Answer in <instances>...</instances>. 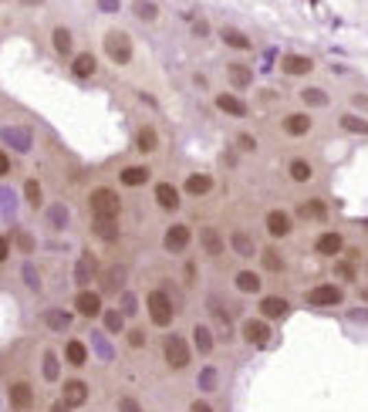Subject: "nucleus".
<instances>
[{
	"label": "nucleus",
	"mask_w": 368,
	"mask_h": 412,
	"mask_svg": "<svg viewBox=\"0 0 368 412\" xmlns=\"http://www.w3.org/2000/svg\"><path fill=\"white\" fill-rule=\"evenodd\" d=\"M17 3H21V7H41L44 0H17Z\"/></svg>",
	"instance_id": "0e129e2a"
},
{
	"label": "nucleus",
	"mask_w": 368,
	"mask_h": 412,
	"mask_svg": "<svg viewBox=\"0 0 368 412\" xmlns=\"http://www.w3.org/2000/svg\"><path fill=\"white\" fill-rule=\"evenodd\" d=\"M193 348H196L203 358L213 352V348H216V334H213V328L203 325V321H200V325H193Z\"/></svg>",
	"instance_id": "c85d7f7f"
},
{
	"label": "nucleus",
	"mask_w": 368,
	"mask_h": 412,
	"mask_svg": "<svg viewBox=\"0 0 368 412\" xmlns=\"http://www.w3.org/2000/svg\"><path fill=\"white\" fill-rule=\"evenodd\" d=\"M183 193L186 196H209L213 193V176L209 172H189L186 183H183Z\"/></svg>",
	"instance_id": "f3484780"
},
{
	"label": "nucleus",
	"mask_w": 368,
	"mask_h": 412,
	"mask_svg": "<svg viewBox=\"0 0 368 412\" xmlns=\"http://www.w3.org/2000/svg\"><path fill=\"white\" fill-rule=\"evenodd\" d=\"M47 223H51L54 230H65V227H68V206H51V209H47Z\"/></svg>",
	"instance_id": "a18cd8bd"
},
{
	"label": "nucleus",
	"mask_w": 368,
	"mask_h": 412,
	"mask_svg": "<svg viewBox=\"0 0 368 412\" xmlns=\"http://www.w3.org/2000/svg\"><path fill=\"white\" fill-rule=\"evenodd\" d=\"M88 209H91V220H119L122 196H119L112 186H95V190L88 193Z\"/></svg>",
	"instance_id": "f257e3e1"
},
{
	"label": "nucleus",
	"mask_w": 368,
	"mask_h": 412,
	"mask_svg": "<svg viewBox=\"0 0 368 412\" xmlns=\"http://www.w3.org/2000/svg\"><path fill=\"white\" fill-rule=\"evenodd\" d=\"M301 102H304V105H311V108H325L327 95L321 91V88H304V91H301Z\"/></svg>",
	"instance_id": "c03bdc74"
},
{
	"label": "nucleus",
	"mask_w": 368,
	"mask_h": 412,
	"mask_svg": "<svg viewBox=\"0 0 368 412\" xmlns=\"http://www.w3.org/2000/svg\"><path fill=\"white\" fill-rule=\"evenodd\" d=\"M287 172H290L294 183H308V179L314 176V169H311L308 159H290V163H287Z\"/></svg>",
	"instance_id": "ea45409f"
},
{
	"label": "nucleus",
	"mask_w": 368,
	"mask_h": 412,
	"mask_svg": "<svg viewBox=\"0 0 368 412\" xmlns=\"http://www.w3.org/2000/svg\"><path fill=\"white\" fill-rule=\"evenodd\" d=\"M314 250H318L321 257H341V250H345V237L334 233V230H327V233H321V237L314 240Z\"/></svg>",
	"instance_id": "5701e85b"
},
{
	"label": "nucleus",
	"mask_w": 368,
	"mask_h": 412,
	"mask_svg": "<svg viewBox=\"0 0 368 412\" xmlns=\"http://www.w3.org/2000/svg\"><path fill=\"white\" fill-rule=\"evenodd\" d=\"M193 244V230L186 227V223H169L163 233V250L165 253H172V257H179V253H186Z\"/></svg>",
	"instance_id": "39448f33"
},
{
	"label": "nucleus",
	"mask_w": 368,
	"mask_h": 412,
	"mask_svg": "<svg viewBox=\"0 0 368 412\" xmlns=\"http://www.w3.org/2000/svg\"><path fill=\"white\" fill-rule=\"evenodd\" d=\"M7 402L14 412H31L34 409V385L27 378H14L7 385Z\"/></svg>",
	"instance_id": "423d86ee"
},
{
	"label": "nucleus",
	"mask_w": 368,
	"mask_h": 412,
	"mask_svg": "<svg viewBox=\"0 0 368 412\" xmlns=\"http://www.w3.org/2000/svg\"><path fill=\"white\" fill-rule=\"evenodd\" d=\"M95 277H98V260H95L91 253H82L78 264H75V284H78V290L88 288Z\"/></svg>",
	"instance_id": "dca6fc26"
},
{
	"label": "nucleus",
	"mask_w": 368,
	"mask_h": 412,
	"mask_svg": "<svg viewBox=\"0 0 368 412\" xmlns=\"http://www.w3.org/2000/svg\"><path fill=\"white\" fill-rule=\"evenodd\" d=\"M135 149L146 152V156L156 152V149H159V128H156V125H139V128H135Z\"/></svg>",
	"instance_id": "412c9836"
},
{
	"label": "nucleus",
	"mask_w": 368,
	"mask_h": 412,
	"mask_svg": "<svg viewBox=\"0 0 368 412\" xmlns=\"http://www.w3.org/2000/svg\"><path fill=\"white\" fill-rule=\"evenodd\" d=\"M189 412H216V409H213L206 399H193V402H189Z\"/></svg>",
	"instance_id": "5fc2aeb1"
},
{
	"label": "nucleus",
	"mask_w": 368,
	"mask_h": 412,
	"mask_svg": "<svg viewBox=\"0 0 368 412\" xmlns=\"http://www.w3.org/2000/svg\"><path fill=\"white\" fill-rule=\"evenodd\" d=\"M119 311H122L125 318H132V314L139 311V297H135L132 290H122V294H119Z\"/></svg>",
	"instance_id": "49530a36"
},
{
	"label": "nucleus",
	"mask_w": 368,
	"mask_h": 412,
	"mask_svg": "<svg viewBox=\"0 0 368 412\" xmlns=\"http://www.w3.org/2000/svg\"><path fill=\"white\" fill-rule=\"evenodd\" d=\"M240 334H244L246 345H253V348H264V345L271 341L274 328H271V321H264V318H246L244 325H240Z\"/></svg>",
	"instance_id": "6e6552de"
},
{
	"label": "nucleus",
	"mask_w": 368,
	"mask_h": 412,
	"mask_svg": "<svg viewBox=\"0 0 368 412\" xmlns=\"http://www.w3.org/2000/svg\"><path fill=\"white\" fill-rule=\"evenodd\" d=\"M10 247H17L21 253H34V250H38V240H34V233H27V230H14Z\"/></svg>",
	"instance_id": "a19ab883"
},
{
	"label": "nucleus",
	"mask_w": 368,
	"mask_h": 412,
	"mask_svg": "<svg viewBox=\"0 0 368 412\" xmlns=\"http://www.w3.org/2000/svg\"><path fill=\"white\" fill-rule=\"evenodd\" d=\"M91 233L102 244H115L119 240V220H91Z\"/></svg>",
	"instance_id": "7c9ffc66"
},
{
	"label": "nucleus",
	"mask_w": 368,
	"mask_h": 412,
	"mask_svg": "<svg viewBox=\"0 0 368 412\" xmlns=\"http://www.w3.org/2000/svg\"><path fill=\"white\" fill-rule=\"evenodd\" d=\"M149 176H152V169L142 165V163H132V165H122V169H119V183H122L125 190H139V186H146Z\"/></svg>",
	"instance_id": "ddd939ff"
},
{
	"label": "nucleus",
	"mask_w": 368,
	"mask_h": 412,
	"mask_svg": "<svg viewBox=\"0 0 368 412\" xmlns=\"http://www.w3.org/2000/svg\"><path fill=\"white\" fill-rule=\"evenodd\" d=\"M10 237H3V233H0V264H3V260H7V257H10Z\"/></svg>",
	"instance_id": "6e6d98bb"
},
{
	"label": "nucleus",
	"mask_w": 368,
	"mask_h": 412,
	"mask_svg": "<svg viewBox=\"0 0 368 412\" xmlns=\"http://www.w3.org/2000/svg\"><path fill=\"white\" fill-rule=\"evenodd\" d=\"M51 44H54V51H58L61 58H71V54H75V34H71L65 24L51 31Z\"/></svg>",
	"instance_id": "c756f323"
},
{
	"label": "nucleus",
	"mask_w": 368,
	"mask_h": 412,
	"mask_svg": "<svg viewBox=\"0 0 368 412\" xmlns=\"http://www.w3.org/2000/svg\"><path fill=\"white\" fill-rule=\"evenodd\" d=\"M24 281H27V284H31V288H34V290L41 288V281H38V271H34V267H31V264H27V267H24Z\"/></svg>",
	"instance_id": "864d4df0"
},
{
	"label": "nucleus",
	"mask_w": 368,
	"mask_h": 412,
	"mask_svg": "<svg viewBox=\"0 0 368 412\" xmlns=\"http://www.w3.org/2000/svg\"><path fill=\"white\" fill-rule=\"evenodd\" d=\"M216 382H220V371L213 369V365H206V369L200 371V389H203V392H213V389H220Z\"/></svg>",
	"instance_id": "de8ad7c7"
},
{
	"label": "nucleus",
	"mask_w": 368,
	"mask_h": 412,
	"mask_svg": "<svg viewBox=\"0 0 368 412\" xmlns=\"http://www.w3.org/2000/svg\"><path fill=\"white\" fill-rule=\"evenodd\" d=\"M264 223H267V233L274 237V240H284L294 233V216L287 213V209H271L267 216H264Z\"/></svg>",
	"instance_id": "9b49d317"
},
{
	"label": "nucleus",
	"mask_w": 368,
	"mask_h": 412,
	"mask_svg": "<svg viewBox=\"0 0 368 412\" xmlns=\"http://www.w3.org/2000/svg\"><path fill=\"white\" fill-rule=\"evenodd\" d=\"M61 355H65V362H68L71 369H84V362H88V345H84L82 338H68Z\"/></svg>",
	"instance_id": "aec40b11"
},
{
	"label": "nucleus",
	"mask_w": 368,
	"mask_h": 412,
	"mask_svg": "<svg viewBox=\"0 0 368 412\" xmlns=\"http://www.w3.org/2000/svg\"><path fill=\"white\" fill-rule=\"evenodd\" d=\"M304 304L308 308H338V304H345V290L338 284H318L304 294Z\"/></svg>",
	"instance_id": "0eeeda50"
},
{
	"label": "nucleus",
	"mask_w": 368,
	"mask_h": 412,
	"mask_svg": "<svg viewBox=\"0 0 368 412\" xmlns=\"http://www.w3.org/2000/svg\"><path fill=\"white\" fill-rule=\"evenodd\" d=\"M24 203L31 206V209H41V206H44V186H41V179H27V183H24Z\"/></svg>",
	"instance_id": "4c0bfd02"
},
{
	"label": "nucleus",
	"mask_w": 368,
	"mask_h": 412,
	"mask_svg": "<svg viewBox=\"0 0 368 412\" xmlns=\"http://www.w3.org/2000/svg\"><path fill=\"white\" fill-rule=\"evenodd\" d=\"M352 105H355V108H362V112H368V95H355V98H352Z\"/></svg>",
	"instance_id": "052dcab7"
},
{
	"label": "nucleus",
	"mask_w": 368,
	"mask_h": 412,
	"mask_svg": "<svg viewBox=\"0 0 368 412\" xmlns=\"http://www.w3.org/2000/svg\"><path fill=\"white\" fill-rule=\"evenodd\" d=\"M200 247H203L206 257H220L227 250V240H223V233L216 227H203L200 230Z\"/></svg>",
	"instance_id": "a211bd4d"
},
{
	"label": "nucleus",
	"mask_w": 368,
	"mask_h": 412,
	"mask_svg": "<svg viewBox=\"0 0 368 412\" xmlns=\"http://www.w3.org/2000/svg\"><path fill=\"white\" fill-rule=\"evenodd\" d=\"M227 82H230V88H240V91H244V88L253 84V71L246 68L244 61H230V65H227Z\"/></svg>",
	"instance_id": "393cba45"
},
{
	"label": "nucleus",
	"mask_w": 368,
	"mask_h": 412,
	"mask_svg": "<svg viewBox=\"0 0 368 412\" xmlns=\"http://www.w3.org/2000/svg\"><path fill=\"white\" fill-rule=\"evenodd\" d=\"M102 47H105L108 61H112V65H119V68L132 65V58H135L132 34H128V31H122V27H112V31H105V41H102Z\"/></svg>",
	"instance_id": "7ed1b4c3"
},
{
	"label": "nucleus",
	"mask_w": 368,
	"mask_h": 412,
	"mask_svg": "<svg viewBox=\"0 0 368 412\" xmlns=\"http://www.w3.org/2000/svg\"><path fill=\"white\" fill-rule=\"evenodd\" d=\"M209 314L216 318V325H220V338H233V325H230V314H227V308L216 301V297H209Z\"/></svg>",
	"instance_id": "f704fd0d"
},
{
	"label": "nucleus",
	"mask_w": 368,
	"mask_h": 412,
	"mask_svg": "<svg viewBox=\"0 0 368 412\" xmlns=\"http://www.w3.org/2000/svg\"><path fill=\"white\" fill-rule=\"evenodd\" d=\"M220 41L227 44V47H233V51H250V47H253V41L246 38L244 31H237V27H223V31H220Z\"/></svg>",
	"instance_id": "72a5a7b5"
},
{
	"label": "nucleus",
	"mask_w": 368,
	"mask_h": 412,
	"mask_svg": "<svg viewBox=\"0 0 368 412\" xmlns=\"http://www.w3.org/2000/svg\"><path fill=\"white\" fill-rule=\"evenodd\" d=\"M260 264H264V271H271V274H284V257H281V250L264 247L260 250Z\"/></svg>",
	"instance_id": "58836bf2"
},
{
	"label": "nucleus",
	"mask_w": 368,
	"mask_h": 412,
	"mask_svg": "<svg viewBox=\"0 0 368 412\" xmlns=\"http://www.w3.org/2000/svg\"><path fill=\"white\" fill-rule=\"evenodd\" d=\"M88 396H91V389H88L84 378H68V382H61V402H65L68 409H82L84 402H88Z\"/></svg>",
	"instance_id": "1a4fd4ad"
},
{
	"label": "nucleus",
	"mask_w": 368,
	"mask_h": 412,
	"mask_svg": "<svg viewBox=\"0 0 368 412\" xmlns=\"http://www.w3.org/2000/svg\"><path fill=\"white\" fill-rule=\"evenodd\" d=\"M61 378V362L54 352H44V382H58Z\"/></svg>",
	"instance_id": "37998d69"
},
{
	"label": "nucleus",
	"mask_w": 368,
	"mask_h": 412,
	"mask_svg": "<svg viewBox=\"0 0 368 412\" xmlns=\"http://www.w3.org/2000/svg\"><path fill=\"white\" fill-rule=\"evenodd\" d=\"M125 341H128V348H146L149 334L142 328H125Z\"/></svg>",
	"instance_id": "8fccbe9b"
},
{
	"label": "nucleus",
	"mask_w": 368,
	"mask_h": 412,
	"mask_svg": "<svg viewBox=\"0 0 368 412\" xmlns=\"http://www.w3.org/2000/svg\"><path fill=\"white\" fill-rule=\"evenodd\" d=\"M216 108H220L223 115H230V119H246V112H250L244 98H237V95H230V91L216 95Z\"/></svg>",
	"instance_id": "6ab92c4d"
},
{
	"label": "nucleus",
	"mask_w": 368,
	"mask_h": 412,
	"mask_svg": "<svg viewBox=\"0 0 368 412\" xmlns=\"http://www.w3.org/2000/svg\"><path fill=\"white\" fill-rule=\"evenodd\" d=\"M75 311L82 314V318H102V311H105V304H102V294L91 288H82L78 294H75Z\"/></svg>",
	"instance_id": "9d476101"
},
{
	"label": "nucleus",
	"mask_w": 368,
	"mask_h": 412,
	"mask_svg": "<svg viewBox=\"0 0 368 412\" xmlns=\"http://www.w3.org/2000/svg\"><path fill=\"white\" fill-rule=\"evenodd\" d=\"M183 274H186V284H193V281H196V264H186Z\"/></svg>",
	"instance_id": "680f3d73"
},
{
	"label": "nucleus",
	"mask_w": 368,
	"mask_h": 412,
	"mask_svg": "<svg viewBox=\"0 0 368 412\" xmlns=\"http://www.w3.org/2000/svg\"><path fill=\"white\" fill-rule=\"evenodd\" d=\"M325 216H327V206L321 200H304L297 206V220L301 223H325Z\"/></svg>",
	"instance_id": "bb28decb"
},
{
	"label": "nucleus",
	"mask_w": 368,
	"mask_h": 412,
	"mask_svg": "<svg viewBox=\"0 0 368 412\" xmlns=\"http://www.w3.org/2000/svg\"><path fill=\"white\" fill-rule=\"evenodd\" d=\"M341 128L352 135H368V119L362 115H341Z\"/></svg>",
	"instance_id": "79ce46f5"
},
{
	"label": "nucleus",
	"mask_w": 368,
	"mask_h": 412,
	"mask_svg": "<svg viewBox=\"0 0 368 412\" xmlns=\"http://www.w3.org/2000/svg\"><path fill=\"white\" fill-rule=\"evenodd\" d=\"M41 325L47 331H71V311H61V308H47L41 314Z\"/></svg>",
	"instance_id": "4be33fe9"
},
{
	"label": "nucleus",
	"mask_w": 368,
	"mask_h": 412,
	"mask_svg": "<svg viewBox=\"0 0 368 412\" xmlns=\"http://www.w3.org/2000/svg\"><path fill=\"white\" fill-rule=\"evenodd\" d=\"M132 14H135L139 21L152 24V21H159V3H156V0H132Z\"/></svg>",
	"instance_id": "c9c22d12"
},
{
	"label": "nucleus",
	"mask_w": 368,
	"mask_h": 412,
	"mask_svg": "<svg viewBox=\"0 0 368 412\" xmlns=\"http://www.w3.org/2000/svg\"><path fill=\"white\" fill-rule=\"evenodd\" d=\"M152 196H156V206L165 209V213H176V209L183 206V196H179V190H176L172 183H156Z\"/></svg>",
	"instance_id": "2eb2a0df"
},
{
	"label": "nucleus",
	"mask_w": 368,
	"mask_h": 412,
	"mask_svg": "<svg viewBox=\"0 0 368 412\" xmlns=\"http://www.w3.org/2000/svg\"><path fill=\"white\" fill-rule=\"evenodd\" d=\"M146 311H149V321H152L156 328H169L172 318H176V311H179V304L169 297L165 288H152L146 294Z\"/></svg>",
	"instance_id": "f03ea898"
},
{
	"label": "nucleus",
	"mask_w": 368,
	"mask_h": 412,
	"mask_svg": "<svg viewBox=\"0 0 368 412\" xmlns=\"http://www.w3.org/2000/svg\"><path fill=\"white\" fill-rule=\"evenodd\" d=\"M287 311H290V304H287V297H281V294H264V297H260V318H264V321L287 318Z\"/></svg>",
	"instance_id": "4468645a"
},
{
	"label": "nucleus",
	"mask_w": 368,
	"mask_h": 412,
	"mask_svg": "<svg viewBox=\"0 0 368 412\" xmlns=\"http://www.w3.org/2000/svg\"><path fill=\"white\" fill-rule=\"evenodd\" d=\"M311 68H314V61H311L308 54H284V61H281V71H284V75H294V78L311 75Z\"/></svg>",
	"instance_id": "b1692460"
},
{
	"label": "nucleus",
	"mask_w": 368,
	"mask_h": 412,
	"mask_svg": "<svg viewBox=\"0 0 368 412\" xmlns=\"http://www.w3.org/2000/svg\"><path fill=\"white\" fill-rule=\"evenodd\" d=\"M102 325H105L108 334H125V314L119 308H105L102 311Z\"/></svg>",
	"instance_id": "e433bc0d"
},
{
	"label": "nucleus",
	"mask_w": 368,
	"mask_h": 412,
	"mask_svg": "<svg viewBox=\"0 0 368 412\" xmlns=\"http://www.w3.org/2000/svg\"><path fill=\"white\" fill-rule=\"evenodd\" d=\"M233 284H237V290H240V294H260V288H264V277H260L257 271H240V274L233 277Z\"/></svg>",
	"instance_id": "473e14b6"
},
{
	"label": "nucleus",
	"mask_w": 368,
	"mask_h": 412,
	"mask_svg": "<svg viewBox=\"0 0 368 412\" xmlns=\"http://www.w3.org/2000/svg\"><path fill=\"white\" fill-rule=\"evenodd\" d=\"M115 409H119V412H146V409H142V402H139V399H132V396H122Z\"/></svg>",
	"instance_id": "603ef678"
},
{
	"label": "nucleus",
	"mask_w": 368,
	"mask_h": 412,
	"mask_svg": "<svg viewBox=\"0 0 368 412\" xmlns=\"http://www.w3.org/2000/svg\"><path fill=\"white\" fill-rule=\"evenodd\" d=\"M284 132L287 135H308V132H311V115H308V112H290V115H284Z\"/></svg>",
	"instance_id": "2f4dec72"
},
{
	"label": "nucleus",
	"mask_w": 368,
	"mask_h": 412,
	"mask_svg": "<svg viewBox=\"0 0 368 412\" xmlns=\"http://www.w3.org/2000/svg\"><path fill=\"white\" fill-rule=\"evenodd\" d=\"M163 358H165V365H169L172 371L189 369V362H193V345H189L183 334L169 331V334L163 338Z\"/></svg>",
	"instance_id": "20e7f679"
},
{
	"label": "nucleus",
	"mask_w": 368,
	"mask_h": 412,
	"mask_svg": "<svg viewBox=\"0 0 368 412\" xmlns=\"http://www.w3.org/2000/svg\"><path fill=\"white\" fill-rule=\"evenodd\" d=\"M7 172H10V156L0 149V176H7Z\"/></svg>",
	"instance_id": "13d9d810"
},
{
	"label": "nucleus",
	"mask_w": 368,
	"mask_h": 412,
	"mask_svg": "<svg viewBox=\"0 0 368 412\" xmlns=\"http://www.w3.org/2000/svg\"><path fill=\"white\" fill-rule=\"evenodd\" d=\"M95 71H98V61H95V54H91V51H82V54H75V58H71V75H75L78 82L91 78Z\"/></svg>",
	"instance_id": "a878e982"
},
{
	"label": "nucleus",
	"mask_w": 368,
	"mask_h": 412,
	"mask_svg": "<svg viewBox=\"0 0 368 412\" xmlns=\"http://www.w3.org/2000/svg\"><path fill=\"white\" fill-rule=\"evenodd\" d=\"M334 277H341V281H355V264L352 260H334Z\"/></svg>",
	"instance_id": "09e8293b"
},
{
	"label": "nucleus",
	"mask_w": 368,
	"mask_h": 412,
	"mask_svg": "<svg viewBox=\"0 0 368 412\" xmlns=\"http://www.w3.org/2000/svg\"><path fill=\"white\" fill-rule=\"evenodd\" d=\"M193 34H196V38H206V34H209V24H206V21H196V24H193Z\"/></svg>",
	"instance_id": "4d7b16f0"
},
{
	"label": "nucleus",
	"mask_w": 368,
	"mask_h": 412,
	"mask_svg": "<svg viewBox=\"0 0 368 412\" xmlns=\"http://www.w3.org/2000/svg\"><path fill=\"white\" fill-rule=\"evenodd\" d=\"M230 250H233L237 257H257V253H260L257 240H253L250 233H244V230H233V233H230Z\"/></svg>",
	"instance_id": "cd10ccee"
},
{
	"label": "nucleus",
	"mask_w": 368,
	"mask_h": 412,
	"mask_svg": "<svg viewBox=\"0 0 368 412\" xmlns=\"http://www.w3.org/2000/svg\"><path fill=\"white\" fill-rule=\"evenodd\" d=\"M98 3H102L105 14H115V10H119V0H98Z\"/></svg>",
	"instance_id": "bf43d9fd"
},
{
	"label": "nucleus",
	"mask_w": 368,
	"mask_h": 412,
	"mask_svg": "<svg viewBox=\"0 0 368 412\" xmlns=\"http://www.w3.org/2000/svg\"><path fill=\"white\" fill-rule=\"evenodd\" d=\"M237 149H240V152H257V139H253L250 132H240V135H237Z\"/></svg>",
	"instance_id": "3c124183"
},
{
	"label": "nucleus",
	"mask_w": 368,
	"mask_h": 412,
	"mask_svg": "<svg viewBox=\"0 0 368 412\" xmlns=\"http://www.w3.org/2000/svg\"><path fill=\"white\" fill-rule=\"evenodd\" d=\"M125 281H128V271H125L122 264H112V267L102 271V290L98 294H122Z\"/></svg>",
	"instance_id": "f8f14e48"
},
{
	"label": "nucleus",
	"mask_w": 368,
	"mask_h": 412,
	"mask_svg": "<svg viewBox=\"0 0 368 412\" xmlns=\"http://www.w3.org/2000/svg\"><path fill=\"white\" fill-rule=\"evenodd\" d=\"M47 412H71V409H68L65 402H51V409H47Z\"/></svg>",
	"instance_id": "e2e57ef3"
},
{
	"label": "nucleus",
	"mask_w": 368,
	"mask_h": 412,
	"mask_svg": "<svg viewBox=\"0 0 368 412\" xmlns=\"http://www.w3.org/2000/svg\"><path fill=\"white\" fill-rule=\"evenodd\" d=\"M362 301H368V290H362Z\"/></svg>",
	"instance_id": "69168bd1"
}]
</instances>
